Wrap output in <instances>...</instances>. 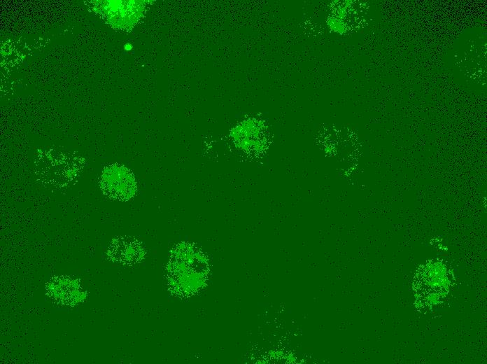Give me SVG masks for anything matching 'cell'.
<instances>
[{
	"mask_svg": "<svg viewBox=\"0 0 487 364\" xmlns=\"http://www.w3.org/2000/svg\"><path fill=\"white\" fill-rule=\"evenodd\" d=\"M82 169L83 163L75 158L41 159L36 164L35 174L43 185L58 189L74 182Z\"/></svg>",
	"mask_w": 487,
	"mask_h": 364,
	"instance_id": "6da1fadb",
	"label": "cell"
},
{
	"mask_svg": "<svg viewBox=\"0 0 487 364\" xmlns=\"http://www.w3.org/2000/svg\"><path fill=\"white\" fill-rule=\"evenodd\" d=\"M99 187L107 197L117 200L132 199L137 191L134 174L126 167L114 164L104 169L99 178Z\"/></svg>",
	"mask_w": 487,
	"mask_h": 364,
	"instance_id": "7a4b0ae2",
	"label": "cell"
},
{
	"mask_svg": "<svg viewBox=\"0 0 487 364\" xmlns=\"http://www.w3.org/2000/svg\"><path fill=\"white\" fill-rule=\"evenodd\" d=\"M124 48H125V50H131V49L132 48V46L130 43H126V44L125 45V47H124Z\"/></svg>",
	"mask_w": 487,
	"mask_h": 364,
	"instance_id": "8992f818",
	"label": "cell"
},
{
	"mask_svg": "<svg viewBox=\"0 0 487 364\" xmlns=\"http://www.w3.org/2000/svg\"><path fill=\"white\" fill-rule=\"evenodd\" d=\"M107 254L114 262L131 265L142 260L146 252L142 244L136 239L120 237L111 241Z\"/></svg>",
	"mask_w": 487,
	"mask_h": 364,
	"instance_id": "5b68a950",
	"label": "cell"
},
{
	"mask_svg": "<svg viewBox=\"0 0 487 364\" xmlns=\"http://www.w3.org/2000/svg\"><path fill=\"white\" fill-rule=\"evenodd\" d=\"M264 128L260 120L248 118L233 127L230 136L238 148L247 153H259L266 148Z\"/></svg>",
	"mask_w": 487,
	"mask_h": 364,
	"instance_id": "3957f363",
	"label": "cell"
},
{
	"mask_svg": "<svg viewBox=\"0 0 487 364\" xmlns=\"http://www.w3.org/2000/svg\"><path fill=\"white\" fill-rule=\"evenodd\" d=\"M47 295L62 306H75L85 297L79 280L66 276H55L46 284Z\"/></svg>",
	"mask_w": 487,
	"mask_h": 364,
	"instance_id": "277c9868",
	"label": "cell"
}]
</instances>
